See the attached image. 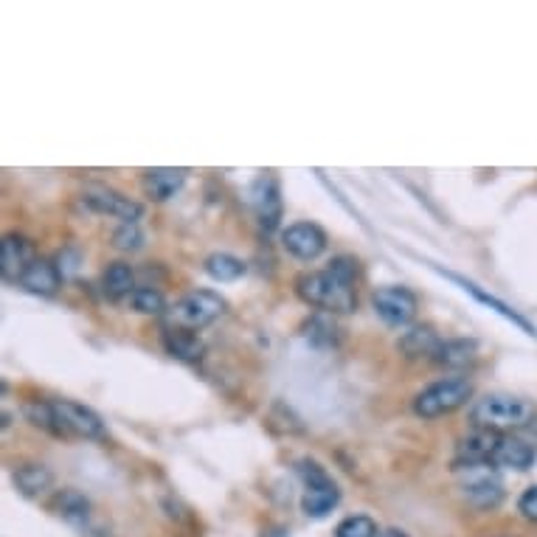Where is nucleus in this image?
Segmentation results:
<instances>
[{"mask_svg": "<svg viewBox=\"0 0 537 537\" xmlns=\"http://www.w3.org/2000/svg\"><path fill=\"white\" fill-rule=\"evenodd\" d=\"M296 296L324 313H352L358 304V262L352 256H335L324 270L301 273Z\"/></svg>", "mask_w": 537, "mask_h": 537, "instance_id": "obj_1", "label": "nucleus"}, {"mask_svg": "<svg viewBox=\"0 0 537 537\" xmlns=\"http://www.w3.org/2000/svg\"><path fill=\"white\" fill-rule=\"evenodd\" d=\"M537 408L535 403L515 397V394H487L481 397L473 411H470V422L473 428H484V431H523L532 428Z\"/></svg>", "mask_w": 537, "mask_h": 537, "instance_id": "obj_2", "label": "nucleus"}, {"mask_svg": "<svg viewBox=\"0 0 537 537\" xmlns=\"http://www.w3.org/2000/svg\"><path fill=\"white\" fill-rule=\"evenodd\" d=\"M225 310H228V304H225L220 293H214V290H192V293L180 296L166 310V327L200 332V329L211 327L214 321H220Z\"/></svg>", "mask_w": 537, "mask_h": 537, "instance_id": "obj_3", "label": "nucleus"}, {"mask_svg": "<svg viewBox=\"0 0 537 537\" xmlns=\"http://www.w3.org/2000/svg\"><path fill=\"white\" fill-rule=\"evenodd\" d=\"M473 380L470 377H448V380H439V383H431L428 388H422L414 400V411L417 417L422 419H436V417H448L453 411H459L462 405H467V400L473 397Z\"/></svg>", "mask_w": 537, "mask_h": 537, "instance_id": "obj_4", "label": "nucleus"}, {"mask_svg": "<svg viewBox=\"0 0 537 537\" xmlns=\"http://www.w3.org/2000/svg\"><path fill=\"white\" fill-rule=\"evenodd\" d=\"M301 481H304V498H301V509L307 518H327L332 509L341 504V487L332 481L327 470L313 459H301L296 464Z\"/></svg>", "mask_w": 537, "mask_h": 537, "instance_id": "obj_5", "label": "nucleus"}, {"mask_svg": "<svg viewBox=\"0 0 537 537\" xmlns=\"http://www.w3.org/2000/svg\"><path fill=\"white\" fill-rule=\"evenodd\" d=\"M51 405V433L62 439H102L105 422L88 405L74 400H48Z\"/></svg>", "mask_w": 537, "mask_h": 537, "instance_id": "obj_6", "label": "nucleus"}, {"mask_svg": "<svg viewBox=\"0 0 537 537\" xmlns=\"http://www.w3.org/2000/svg\"><path fill=\"white\" fill-rule=\"evenodd\" d=\"M459 470V490L476 509H495L504 498V481L495 464H467Z\"/></svg>", "mask_w": 537, "mask_h": 537, "instance_id": "obj_7", "label": "nucleus"}, {"mask_svg": "<svg viewBox=\"0 0 537 537\" xmlns=\"http://www.w3.org/2000/svg\"><path fill=\"white\" fill-rule=\"evenodd\" d=\"M372 307L386 327H408L417 318L419 301L408 287L388 284V287H377L374 290Z\"/></svg>", "mask_w": 537, "mask_h": 537, "instance_id": "obj_8", "label": "nucleus"}, {"mask_svg": "<svg viewBox=\"0 0 537 537\" xmlns=\"http://www.w3.org/2000/svg\"><path fill=\"white\" fill-rule=\"evenodd\" d=\"M82 203L96 214H107V217H116L121 223H138L144 206L127 197V194L116 192V189H107V186H88L82 194Z\"/></svg>", "mask_w": 537, "mask_h": 537, "instance_id": "obj_9", "label": "nucleus"}, {"mask_svg": "<svg viewBox=\"0 0 537 537\" xmlns=\"http://www.w3.org/2000/svg\"><path fill=\"white\" fill-rule=\"evenodd\" d=\"M329 237L318 223H293L282 231V248L299 262H315L327 251Z\"/></svg>", "mask_w": 537, "mask_h": 537, "instance_id": "obj_10", "label": "nucleus"}, {"mask_svg": "<svg viewBox=\"0 0 537 537\" xmlns=\"http://www.w3.org/2000/svg\"><path fill=\"white\" fill-rule=\"evenodd\" d=\"M248 200H251V209H254L256 220L265 231H276L282 223V189H279V180L273 175H259L248 189Z\"/></svg>", "mask_w": 537, "mask_h": 537, "instance_id": "obj_11", "label": "nucleus"}, {"mask_svg": "<svg viewBox=\"0 0 537 537\" xmlns=\"http://www.w3.org/2000/svg\"><path fill=\"white\" fill-rule=\"evenodd\" d=\"M498 445H501V433L473 428V431L462 436L459 445H456V467H467V464H493Z\"/></svg>", "mask_w": 537, "mask_h": 537, "instance_id": "obj_12", "label": "nucleus"}, {"mask_svg": "<svg viewBox=\"0 0 537 537\" xmlns=\"http://www.w3.org/2000/svg\"><path fill=\"white\" fill-rule=\"evenodd\" d=\"M34 248H31L29 239L17 237V234H9L3 237V248H0V273L6 282H20L23 273L29 270V265L34 262Z\"/></svg>", "mask_w": 537, "mask_h": 537, "instance_id": "obj_13", "label": "nucleus"}, {"mask_svg": "<svg viewBox=\"0 0 537 537\" xmlns=\"http://www.w3.org/2000/svg\"><path fill=\"white\" fill-rule=\"evenodd\" d=\"M60 284H62L60 268H57L54 262H48V259H34L29 265V270L23 273V279H20V287H23V290H29L31 296H43V299L57 296Z\"/></svg>", "mask_w": 537, "mask_h": 537, "instance_id": "obj_14", "label": "nucleus"}, {"mask_svg": "<svg viewBox=\"0 0 537 537\" xmlns=\"http://www.w3.org/2000/svg\"><path fill=\"white\" fill-rule=\"evenodd\" d=\"M537 459V448L529 445L521 436H501V445L495 450L493 464L495 467H504V470H529Z\"/></svg>", "mask_w": 537, "mask_h": 537, "instance_id": "obj_15", "label": "nucleus"}, {"mask_svg": "<svg viewBox=\"0 0 537 537\" xmlns=\"http://www.w3.org/2000/svg\"><path fill=\"white\" fill-rule=\"evenodd\" d=\"M442 276H448L450 282L459 284L464 293H470V296H473L476 301H481V304H487V307H490V310H495V313L501 315V318H507V321H512L515 327H521L523 332H526V335H532V338H537L535 327H532V324H529V321H526V318H523L521 313H515V310L509 307L507 301L495 299V296H490V293H484V290H481L478 284L467 282V279H464V276H459V273H445V270H442Z\"/></svg>", "mask_w": 537, "mask_h": 537, "instance_id": "obj_16", "label": "nucleus"}, {"mask_svg": "<svg viewBox=\"0 0 537 537\" xmlns=\"http://www.w3.org/2000/svg\"><path fill=\"white\" fill-rule=\"evenodd\" d=\"M183 183H186V169L161 166V169H147L144 172V192L150 194L155 203L172 200L183 189Z\"/></svg>", "mask_w": 537, "mask_h": 537, "instance_id": "obj_17", "label": "nucleus"}, {"mask_svg": "<svg viewBox=\"0 0 537 537\" xmlns=\"http://www.w3.org/2000/svg\"><path fill=\"white\" fill-rule=\"evenodd\" d=\"M164 346L172 358L186 360V363H197L206 355V344L197 338V332H189V329L164 327Z\"/></svg>", "mask_w": 537, "mask_h": 537, "instance_id": "obj_18", "label": "nucleus"}, {"mask_svg": "<svg viewBox=\"0 0 537 537\" xmlns=\"http://www.w3.org/2000/svg\"><path fill=\"white\" fill-rule=\"evenodd\" d=\"M102 290L110 301H127L135 290V270L127 262H113L102 273Z\"/></svg>", "mask_w": 537, "mask_h": 537, "instance_id": "obj_19", "label": "nucleus"}, {"mask_svg": "<svg viewBox=\"0 0 537 537\" xmlns=\"http://www.w3.org/2000/svg\"><path fill=\"white\" fill-rule=\"evenodd\" d=\"M397 346H400L405 358H436L442 338L431 327H411Z\"/></svg>", "mask_w": 537, "mask_h": 537, "instance_id": "obj_20", "label": "nucleus"}, {"mask_svg": "<svg viewBox=\"0 0 537 537\" xmlns=\"http://www.w3.org/2000/svg\"><path fill=\"white\" fill-rule=\"evenodd\" d=\"M15 484L23 495L40 498V495H45L54 487V473L48 467H43V464H23V467L15 470Z\"/></svg>", "mask_w": 537, "mask_h": 537, "instance_id": "obj_21", "label": "nucleus"}, {"mask_svg": "<svg viewBox=\"0 0 537 537\" xmlns=\"http://www.w3.org/2000/svg\"><path fill=\"white\" fill-rule=\"evenodd\" d=\"M478 355L476 341H467V338H453V341H442L439 352H436V363L439 366H448V369H464L470 366Z\"/></svg>", "mask_w": 537, "mask_h": 537, "instance_id": "obj_22", "label": "nucleus"}, {"mask_svg": "<svg viewBox=\"0 0 537 537\" xmlns=\"http://www.w3.org/2000/svg\"><path fill=\"white\" fill-rule=\"evenodd\" d=\"M203 268H206V273H209L214 282H237V279L245 276V270H248L242 259L231 254H211Z\"/></svg>", "mask_w": 537, "mask_h": 537, "instance_id": "obj_23", "label": "nucleus"}, {"mask_svg": "<svg viewBox=\"0 0 537 537\" xmlns=\"http://www.w3.org/2000/svg\"><path fill=\"white\" fill-rule=\"evenodd\" d=\"M57 512H60L62 518L68 523H82L88 521L90 515V504L85 495L79 493V490H62V493H57Z\"/></svg>", "mask_w": 537, "mask_h": 537, "instance_id": "obj_24", "label": "nucleus"}, {"mask_svg": "<svg viewBox=\"0 0 537 537\" xmlns=\"http://www.w3.org/2000/svg\"><path fill=\"white\" fill-rule=\"evenodd\" d=\"M127 307L141 315H166V310H169L164 293L158 287H138L133 296L127 299Z\"/></svg>", "mask_w": 537, "mask_h": 537, "instance_id": "obj_25", "label": "nucleus"}, {"mask_svg": "<svg viewBox=\"0 0 537 537\" xmlns=\"http://www.w3.org/2000/svg\"><path fill=\"white\" fill-rule=\"evenodd\" d=\"M335 332H338V327H335L332 315L318 313L307 324V341H313L315 346H335Z\"/></svg>", "mask_w": 537, "mask_h": 537, "instance_id": "obj_26", "label": "nucleus"}, {"mask_svg": "<svg viewBox=\"0 0 537 537\" xmlns=\"http://www.w3.org/2000/svg\"><path fill=\"white\" fill-rule=\"evenodd\" d=\"M335 537H380V529L369 515H349L338 523Z\"/></svg>", "mask_w": 537, "mask_h": 537, "instance_id": "obj_27", "label": "nucleus"}, {"mask_svg": "<svg viewBox=\"0 0 537 537\" xmlns=\"http://www.w3.org/2000/svg\"><path fill=\"white\" fill-rule=\"evenodd\" d=\"M113 248L116 251H141L144 248V231L138 228V223H121L116 231H113Z\"/></svg>", "mask_w": 537, "mask_h": 537, "instance_id": "obj_28", "label": "nucleus"}, {"mask_svg": "<svg viewBox=\"0 0 537 537\" xmlns=\"http://www.w3.org/2000/svg\"><path fill=\"white\" fill-rule=\"evenodd\" d=\"M518 512H521L526 521L537 523V487H529V490L518 498Z\"/></svg>", "mask_w": 537, "mask_h": 537, "instance_id": "obj_29", "label": "nucleus"}, {"mask_svg": "<svg viewBox=\"0 0 537 537\" xmlns=\"http://www.w3.org/2000/svg\"><path fill=\"white\" fill-rule=\"evenodd\" d=\"M262 537H290V532H287V529H282V526H270V529H265V532H262Z\"/></svg>", "mask_w": 537, "mask_h": 537, "instance_id": "obj_30", "label": "nucleus"}, {"mask_svg": "<svg viewBox=\"0 0 537 537\" xmlns=\"http://www.w3.org/2000/svg\"><path fill=\"white\" fill-rule=\"evenodd\" d=\"M380 537H408L403 529H386V532H380Z\"/></svg>", "mask_w": 537, "mask_h": 537, "instance_id": "obj_31", "label": "nucleus"}, {"mask_svg": "<svg viewBox=\"0 0 537 537\" xmlns=\"http://www.w3.org/2000/svg\"><path fill=\"white\" fill-rule=\"evenodd\" d=\"M529 431H532V439H535V448H537V425H532Z\"/></svg>", "mask_w": 537, "mask_h": 537, "instance_id": "obj_32", "label": "nucleus"}]
</instances>
